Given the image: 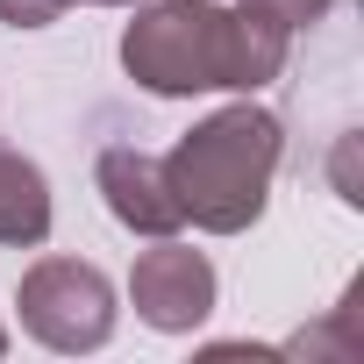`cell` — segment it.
Wrapping results in <instances>:
<instances>
[]
</instances>
